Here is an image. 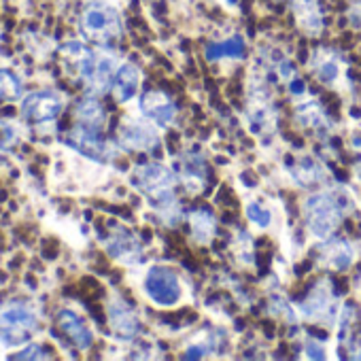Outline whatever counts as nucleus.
<instances>
[{
	"mask_svg": "<svg viewBox=\"0 0 361 361\" xmlns=\"http://www.w3.org/2000/svg\"><path fill=\"white\" fill-rule=\"evenodd\" d=\"M64 58H68L79 77L85 81L87 90L94 94H102L113 85L115 73L119 71V60L106 51H90L81 43H66L62 47Z\"/></svg>",
	"mask_w": 361,
	"mask_h": 361,
	"instance_id": "f257e3e1",
	"label": "nucleus"
},
{
	"mask_svg": "<svg viewBox=\"0 0 361 361\" xmlns=\"http://www.w3.org/2000/svg\"><path fill=\"white\" fill-rule=\"evenodd\" d=\"M81 28L90 41L102 45V47L117 41L123 32V24H121L117 9L106 3H100V0L90 3L85 7V11L81 16Z\"/></svg>",
	"mask_w": 361,
	"mask_h": 361,
	"instance_id": "f03ea898",
	"label": "nucleus"
},
{
	"mask_svg": "<svg viewBox=\"0 0 361 361\" xmlns=\"http://www.w3.org/2000/svg\"><path fill=\"white\" fill-rule=\"evenodd\" d=\"M37 314L24 302H9L0 306V344L20 346L37 331Z\"/></svg>",
	"mask_w": 361,
	"mask_h": 361,
	"instance_id": "7ed1b4c3",
	"label": "nucleus"
},
{
	"mask_svg": "<svg viewBox=\"0 0 361 361\" xmlns=\"http://www.w3.org/2000/svg\"><path fill=\"white\" fill-rule=\"evenodd\" d=\"M142 289L147 298L161 308H172L180 304V300L185 295L183 281L168 266H151L145 274Z\"/></svg>",
	"mask_w": 361,
	"mask_h": 361,
	"instance_id": "20e7f679",
	"label": "nucleus"
},
{
	"mask_svg": "<svg viewBox=\"0 0 361 361\" xmlns=\"http://www.w3.org/2000/svg\"><path fill=\"white\" fill-rule=\"evenodd\" d=\"M306 226L314 238H329L342 221V211L329 194H314L304 202Z\"/></svg>",
	"mask_w": 361,
	"mask_h": 361,
	"instance_id": "39448f33",
	"label": "nucleus"
},
{
	"mask_svg": "<svg viewBox=\"0 0 361 361\" xmlns=\"http://www.w3.org/2000/svg\"><path fill=\"white\" fill-rule=\"evenodd\" d=\"M174 183V172L164 164L151 161L134 170V185L157 202L172 198Z\"/></svg>",
	"mask_w": 361,
	"mask_h": 361,
	"instance_id": "423d86ee",
	"label": "nucleus"
},
{
	"mask_svg": "<svg viewBox=\"0 0 361 361\" xmlns=\"http://www.w3.org/2000/svg\"><path fill=\"white\" fill-rule=\"evenodd\" d=\"M64 109V98L58 92L43 90V92H32L24 98L22 102V115L26 121L39 126V123H51L58 119V115Z\"/></svg>",
	"mask_w": 361,
	"mask_h": 361,
	"instance_id": "0eeeda50",
	"label": "nucleus"
},
{
	"mask_svg": "<svg viewBox=\"0 0 361 361\" xmlns=\"http://www.w3.org/2000/svg\"><path fill=\"white\" fill-rule=\"evenodd\" d=\"M117 138H119V145L130 151H149V149L157 147V142H159V134H157L153 121L149 123L147 117L145 119L126 117L119 123Z\"/></svg>",
	"mask_w": 361,
	"mask_h": 361,
	"instance_id": "6e6552de",
	"label": "nucleus"
},
{
	"mask_svg": "<svg viewBox=\"0 0 361 361\" xmlns=\"http://www.w3.org/2000/svg\"><path fill=\"white\" fill-rule=\"evenodd\" d=\"M310 68L317 75V79L329 87L346 90V64L344 58L334 49H317L310 58Z\"/></svg>",
	"mask_w": 361,
	"mask_h": 361,
	"instance_id": "1a4fd4ad",
	"label": "nucleus"
},
{
	"mask_svg": "<svg viewBox=\"0 0 361 361\" xmlns=\"http://www.w3.org/2000/svg\"><path fill=\"white\" fill-rule=\"evenodd\" d=\"M66 142L81 151L83 155H87L90 159H96V161H109L113 157V149L111 145L102 138L100 130H94V128H85V126H77L73 128L68 134H66Z\"/></svg>",
	"mask_w": 361,
	"mask_h": 361,
	"instance_id": "9d476101",
	"label": "nucleus"
},
{
	"mask_svg": "<svg viewBox=\"0 0 361 361\" xmlns=\"http://www.w3.org/2000/svg\"><path fill=\"white\" fill-rule=\"evenodd\" d=\"M140 111L149 121H153L155 126H161V128L170 126L176 119L174 100L168 94L157 92V90H151L140 98Z\"/></svg>",
	"mask_w": 361,
	"mask_h": 361,
	"instance_id": "9b49d317",
	"label": "nucleus"
},
{
	"mask_svg": "<svg viewBox=\"0 0 361 361\" xmlns=\"http://www.w3.org/2000/svg\"><path fill=\"white\" fill-rule=\"evenodd\" d=\"M302 314L308 321H317V323H325V321L334 319L336 300H334V293H331V287L327 285V281L310 291V295L302 304Z\"/></svg>",
	"mask_w": 361,
	"mask_h": 361,
	"instance_id": "f8f14e48",
	"label": "nucleus"
},
{
	"mask_svg": "<svg viewBox=\"0 0 361 361\" xmlns=\"http://www.w3.org/2000/svg\"><path fill=\"white\" fill-rule=\"evenodd\" d=\"M106 310H109V325H111L115 336L130 340L138 334V329H140L138 317L123 300H119V298L111 300Z\"/></svg>",
	"mask_w": 361,
	"mask_h": 361,
	"instance_id": "ddd939ff",
	"label": "nucleus"
},
{
	"mask_svg": "<svg viewBox=\"0 0 361 361\" xmlns=\"http://www.w3.org/2000/svg\"><path fill=\"white\" fill-rule=\"evenodd\" d=\"M106 251H109V255H111L113 259H117V262H121V264H126V266H134V264H138L140 257H142V251H140L138 240H136L128 230H123V228L115 230V232L109 236V240H106Z\"/></svg>",
	"mask_w": 361,
	"mask_h": 361,
	"instance_id": "4468645a",
	"label": "nucleus"
},
{
	"mask_svg": "<svg viewBox=\"0 0 361 361\" xmlns=\"http://www.w3.org/2000/svg\"><path fill=\"white\" fill-rule=\"evenodd\" d=\"M140 81H142V75L134 64H121L119 71L115 73V79H113V85H111L115 100L121 102V104L130 102L138 94Z\"/></svg>",
	"mask_w": 361,
	"mask_h": 361,
	"instance_id": "2eb2a0df",
	"label": "nucleus"
},
{
	"mask_svg": "<svg viewBox=\"0 0 361 361\" xmlns=\"http://www.w3.org/2000/svg\"><path fill=\"white\" fill-rule=\"evenodd\" d=\"M293 16L302 32L308 37H317L323 30V16L319 9V0H291Z\"/></svg>",
	"mask_w": 361,
	"mask_h": 361,
	"instance_id": "dca6fc26",
	"label": "nucleus"
},
{
	"mask_svg": "<svg viewBox=\"0 0 361 361\" xmlns=\"http://www.w3.org/2000/svg\"><path fill=\"white\" fill-rule=\"evenodd\" d=\"M58 325H60V329L73 340L75 346H79V348H90V346H92L94 336H92L90 327L85 325V321H83L77 312L66 310V308L60 310V312H58Z\"/></svg>",
	"mask_w": 361,
	"mask_h": 361,
	"instance_id": "f3484780",
	"label": "nucleus"
},
{
	"mask_svg": "<svg viewBox=\"0 0 361 361\" xmlns=\"http://www.w3.org/2000/svg\"><path fill=\"white\" fill-rule=\"evenodd\" d=\"M355 259V251L346 240H331L321 249V262L334 270H346Z\"/></svg>",
	"mask_w": 361,
	"mask_h": 361,
	"instance_id": "a211bd4d",
	"label": "nucleus"
},
{
	"mask_svg": "<svg viewBox=\"0 0 361 361\" xmlns=\"http://www.w3.org/2000/svg\"><path fill=\"white\" fill-rule=\"evenodd\" d=\"M77 121L85 128L102 130L106 123V111L94 96H87L77 104Z\"/></svg>",
	"mask_w": 361,
	"mask_h": 361,
	"instance_id": "6ab92c4d",
	"label": "nucleus"
},
{
	"mask_svg": "<svg viewBox=\"0 0 361 361\" xmlns=\"http://www.w3.org/2000/svg\"><path fill=\"white\" fill-rule=\"evenodd\" d=\"M204 56L211 62H217L221 58H234V60H238V58L245 56V41L240 37H232V39H228L224 43H213V45H209L204 49Z\"/></svg>",
	"mask_w": 361,
	"mask_h": 361,
	"instance_id": "aec40b11",
	"label": "nucleus"
},
{
	"mask_svg": "<svg viewBox=\"0 0 361 361\" xmlns=\"http://www.w3.org/2000/svg\"><path fill=\"white\" fill-rule=\"evenodd\" d=\"M192 224V236L200 245H209L215 236V219L209 211H196L190 215Z\"/></svg>",
	"mask_w": 361,
	"mask_h": 361,
	"instance_id": "412c9836",
	"label": "nucleus"
},
{
	"mask_svg": "<svg viewBox=\"0 0 361 361\" xmlns=\"http://www.w3.org/2000/svg\"><path fill=\"white\" fill-rule=\"evenodd\" d=\"M295 117L306 128H321L327 123V117L317 100H304L295 106Z\"/></svg>",
	"mask_w": 361,
	"mask_h": 361,
	"instance_id": "4be33fe9",
	"label": "nucleus"
},
{
	"mask_svg": "<svg viewBox=\"0 0 361 361\" xmlns=\"http://www.w3.org/2000/svg\"><path fill=\"white\" fill-rule=\"evenodd\" d=\"M22 96V81L11 71H0V102Z\"/></svg>",
	"mask_w": 361,
	"mask_h": 361,
	"instance_id": "5701e85b",
	"label": "nucleus"
},
{
	"mask_svg": "<svg viewBox=\"0 0 361 361\" xmlns=\"http://www.w3.org/2000/svg\"><path fill=\"white\" fill-rule=\"evenodd\" d=\"M215 348H219L217 336H215V334H204L202 338L194 340V342L188 346V353H185L183 357H185V359H200V357L209 355V353L215 350Z\"/></svg>",
	"mask_w": 361,
	"mask_h": 361,
	"instance_id": "b1692460",
	"label": "nucleus"
},
{
	"mask_svg": "<svg viewBox=\"0 0 361 361\" xmlns=\"http://www.w3.org/2000/svg\"><path fill=\"white\" fill-rule=\"evenodd\" d=\"M183 178L190 188V183H196V190H200L204 185V178H207V164L202 159H188V164L183 166Z\"/></svg>",
	"mask_w": 361,
	"mask_h": 361,
	"instance_id": "393cba45",
	"label": "nucleus"
},
{
	"mask_svg": "<svg viewBox=\"0 0 361 361\" xmlns=\"http://www.w3.org/2000/svg\"><path fill=\"white\" fill-rule=\"evenodd\" d=\"M247 217H249V221H251L253 226H257V228H268L270 221H272L270 211H268L266 207H262L259 202H251V204L247 207Z\"/></svg>",
	"mask_w": 361,
	"mask_h": 361,
	"instance_id": "a878e982",
	"label": "nucleus"
},
{
	"mask_svg": "<svg viewBox=\"0 0 361 361\" xmlns=\"http://www.w3.org/2000/svg\"><path fill=\"white\" fill-rule=\"evenodd\" d=\"M18 142V128L0 119V151L11 149Z\"/></svg>",
	"mask_w": 361,
	"mask_h": 361,
	"instance_id": "bb28decb",
	"label": "nucleus"
},
{
	"mask_svg": "<svg viewBox=\"0 0 361 361\" xmlns=\"http://www.w3.org/2000/svg\"><path fill=\"white\" fill-rule=\"evenodd\" d=\"M304 172H300V170H295L293 174H295V178L300 180V183H304V185H308V183H317V178H319V168H317V164H312V161H304L302 166H300Z\"/></svg>",
	"mask_w": 361,
	"mask_h": 361,
	"instance_id": "cd10ccee",
	"label": "nucleus"
},
{
	"mask_svg": "<svg viewBox=\"0 0 361 361\" xmlns=\"http://www.w3.org/2000/svg\"><path fill=\"white\" fill-rule=\"evenodd\" d=\"M13 359H49V353H45V348L39 344H30L22 353H16Z\"/></svg>",
	"mask_w": 361,
	"mask_h": 361,
	"instance_id": "c85d7f7f",
	"label": "nucleus"
},
{
	"mask_svg": "<svg viewBox=\"0 0 361 361\" xmlns=\"http://www.w3.org/2000/svg\"><path fill=\"white\" fill-rule=\"evenodd\" d=\"M306 353H308V357H312V359H325V348H323V344H319L317 340H308V342H306Z\"/></svg>",
	"mask_w": 361,
	"mask_h": 361,
	"instance_id": "c756f323",
	"label": "nucleus"
}]
</instances>
